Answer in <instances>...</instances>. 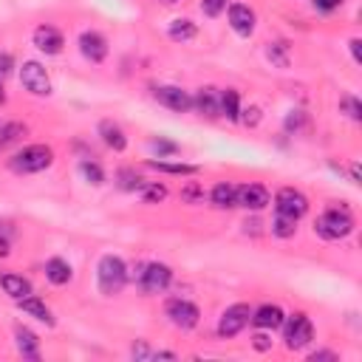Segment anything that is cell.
Instances as JSON below:
<instances>
[{"instance_id":"1","label":"cell","mask_w":362,"mask_h":362,"mask_svg":"<svg viewBox=\"0 0 362 362\" xmlns=\"http://www.w3.org/2000/svg\"><path fill=\"white\" fill-rule=\"evenodd\" d=\"M96 283H99V291L105 297H113L122 291V286L127 283V266L119 255H102L99 257V266H96Z\"/></svg>"},{"instance_id":"2","label":"cell","mask_w":362,"mask_h":362,"mask_svg":"<svg viewBox=\"0 0 362 362\" xmlns=\"http://www.w3.org/2000/svg\"><path fill=\"white\" fill-rule=\"evenodd\" d=\"M314 229L325 240H342V238H348L354 232V215L345 206H331L317 218Z\"/></svg>"},{"instance_id":"3","label":"cell","mask_w":362,"mask_h":362,"mask_svg":"<svg viewBox=\"0 0 362 362\" xmlns=\"http://www.w3.org/2000/svg\"><path fill=\"white\" fill-rule=\"evenodd\" d=\"M11 170L14 173H42L54 164V150L48 144H28L11 156Z\"/></svg>"},{"instance_id":"4","label":"cell","mask_w":362,"mask_h":362,"mask_svg":"<svg viewBox=\"0 0 362 362\" xmlns=\"http://www.w3.org/2000/svg\"><path fill=\"white\" fill-rule=\"evenodd\" d=\"M283 339L288 351H300L314 339V325L303 311H294L291 317H283Z\"/></svg>"},{"instance_id":"5","label":"cell","mask_w":362,"mask_h":362,"mask_svg":"<svg viewBox=\"0 0 362 362\" xmlns=\"http://www.w3.org/2000/svg\"><path fill=\"white\" fill-rule=\"evenodd\" d=\"M20 82L31 96H51V79L48 71L37 59H25L20 68Z\"/></svg>"},{"instance_id":"6","label":"cell","mask_w":362,"mask_h":362,"mask_svg":"<svg viewBox=\"0 0 362 362\" xmlns=\"http://www.w3.org/2000/svg\"><path fill=\"white\" fill-rule=\"evenodd\" d=\"M274 212L300 221V218L308 212V198H305L300 189H294V187H283V189H277V195H274Z\"/></svg>"},{"instance_id":"7","label":"cell","mask_w":362,"mask_h":362,"mask_svg":"<svg viewBox=\"0 0 362 362\" xmlns=\"http://www.w3.org/2000/svg\"><path fill=\"white\" fill-rule=\"evenodd\" d=\"M249 317H252V308H249L246 303L229 305V308L221 314V320H218V337H223V339L238 337V334L249 325Z\"/></svg>"},{"instance_id":"8","label":"cell","mask_w":362,"mask_h":362,"mask_svg":"<svg viewBox=\"0 0 362 362\" xmlns=\"http://www.w3.org/2000/svg\"><path fill=\"white\" fill-rule=\"evenodd\" d=\"M167 317H170V322L175 325V328H181V331H189V328H195L198 325V320H201V311H198V305L195 303H189V300H184V297H173V300H167Z\"/></svg>"},{"instance_id":"9","label":"cell","mask_w":362,"mask_h":362,"mask_svg":"<svg viewBox=\"0 0 362 362\" xmlns=\"http://www.w3.org/2000/svg\"><path fill=\"white\" fill-rule=\"evenodd\" d=\"M173 280V269L167 263H144L139 274V286L144 294H161Z\"/></svg>"},{"instance_id":"10","label":"cell","mask_w":362,"mask_h":362,"mask_svg":"<svg viewBox=\"0 0 362 362\" xmlns=\"http://www.w3.org/2000/svg\"><path fill=\"white\" fill-rule=\"evenodd\" d=\"M235 206H243L249 212H260L269 206V189L263 184H255V181L240 184L235 189Z\"/></svg>"},{"instance_id":"11","label":"cell","mask_w":362,"mask_h":362,"mask_svg":"<svg viewBox=\"0 0 362 362\" xmlns=\"http://www.w3.org/2000/svg\"><path fill=\"white\" fill-rule=\"evenodd\" d=\"M153 96H156L164 107H170V110H175V113H187V110L192 107V96H189L184 88H178V85H161V88L153 90Z\"/></svg>"},{"instance_id":"12","label":"cell","mask_w":362,"mask_h":362,"mask_svg":"<svg viewBox=\"0 0 362 362\" xmlns=\"http://www.w3.org/2000/svg\"><path fill=\"white\" fill-rule=\"evenodd\" d=\"M229 25H232L235 34L249 37L255 31V25H257V17L246 3H229Z\"/></svg>"},{"instance_id":"13","label":"cell","mask_w":362,"mask_h":362,"mask_svg":"<svg viewBox=\"0 0 362 362\" xmlns=\"http://www.w3.org/2000/svg\"><path fill=\"white\" fill-rule=\"evenodd\" d=\"M79 51L88 62H102L107 57V40L99 31H82L79 34Z\"/></svg>"},{"instance_id":"14","label":"cell","mask_w":362,"mask_h":362,"mask_svg":"<svg viewBox=\"0 0 362 362\" xmlns=\"http://www.w3.org/2000/svg\"><path fill=\"white\" fill-rule=\"evenodd\" d=\"M34 45L42 51V54H48V57H54V54H59L62 51V45H65V40H62V34L54 28V25H37L34 28Z\"/></svg>"},{"instance_id":"15","label":"cell","mask_w":362,"mask_h":362,"mask_svg":"<svg viewBox=\"0 0 362 362\" xmlns=\"http://www.w3.org/2000/svg\"><path fill=\"white\" fill-rule=\"evenodd\" d=\"M283 308L280 305H272V303H266V305H260L257 311H252V322H255V328H263V331H269V328H280V322H283Z\"/></svg>"},{"instance_id":"16","label":"cell","mask_w":362,"mask_h":362,"mask_svg":"<svg viewBox=\"0 0 362 362\" xmlns=\"http://www.w3.org/2000/svg\"><path fill=\"white\" fill-rule=\"evenodd\" d=\"M14 345H17V351H20L23 359H31V362L40 359V339H37L34 331H28V328L20 325V328L14 331Z\"/></svg>"},{"instance_id":"17","label":"cell","mask_w":362,"mask_h":362,"mask_svg":"<svg viewBox=\"0 0 362 362\" xmlns=\"http://www.w3.org/2000/svg\"><path fill=\"white\" fill-rule=\"evenodd\" d=\"M218 99H221V93H218L215 88H201V90L195 93V99H192V107H198V113L215 119V116H221Z\"/></svg>"},{"instance_id":"18","label":"cell","mask_w":362,"mask_h":362,"mask_svg":"<svg viewBox=\"0 0 362 362\" xmlns=\"http://www.w3.org/2000/svg\"><path fill=\"white\" fill-rule=\"evenodd\" d=\"M99 136H102V141H105L110 150H116V153H122V150L127 147V136H124V130H122L116 122H110V119L99 122Z\"/></svg>"},{"instance_id":"19","label":"cell","mask_w":362,"mask_h":362,"mask_svg":"<svg viewBox=\"0 0 362 362\" xmlns=\"http://www.w3.org/2000/svg\"><path fill=\"white\" fill-rule=\"evenodd\" d=\"M0 286H3V291H6L11 300H23V297L31 294V283H28L23 274L6 272V274H0Z\"/></svg>"},{"instance_id":"20","label":"cell","mask_w":362,"mask_h":362,"mask_svg":"<svg viewBox=\"0 0 362 362\" xmlns=\"http://www.w3.org/2000/svg\"><path fill=\"white\" fill-rule=\"evenodd\" d=\"M17 305H20V311L23 314H28V317H34V320H40V322H45V325H54V317H51V308L42 303V300H37V297H23V300H17Z\"/></svg>"},{"instance_id":"21","label":"cell","mask_w":362,"mask_h":362,"mask_svg":"<svg viewBox=\"0 0 362 362\" xmlns=\"http://www.w3.org/2000/svg\"><path fill=\"white\" fill-rule=\"evenodd\" d=\"M235 184L232 181H218L215 187H212V192H209V201H212V206H218V209H232L235 206Z\"/></svg>"},{"instance_id":"22","label":"cell","mask_w":362,"mask_h":362,"mask_svg":"<svg viewBox=\"0 0 362 362\" xmlns=\"http://www.w3.org/2000/svg\"><path fill=\"white\" fill-rule=\"evenodd\" d=\"M45 277H48L54 286H65V283H71V277H74L71 263L62 260V257H51V260L45 263Z\"/></svg>"},{"instance_id":"23","label":"cell","mask_w":362,"mask_h":362,"mask_svg":"<svg viewBox=\"0 0 362 362\" xmlns=\"http://www.w3.org/2000/svg\"><path fill=\"white\" fill-rule=\"evenodd\" d=\"M167 34H170V40H173V42H189V40H195L198 25H195L192 20H187V17H178V20H173V23H170Z\"/></svg>"},{"instance_id":"24","label":"cell","mask_w":362,"mask_h":362,"mask_svg":"<svg viewBox=\"0 0 362 362\" xmlns=\"http://www.w3.org/2000/svg\"><path fill=\"white\" fill-rule=\"evenodd\" d=\"M218 107H221V116H226L229 122H238V116H240V96H238V90L235 88L221 90Z\"/></svg>"},{"instance_id":"25","label":"cell","mask_w":362,"mask_h":362,"mask_svg":"<svg viewBox=\"0 0 362 362\" xmlns=\"http://www.w3.org/2000/svg\"><path fill=\"white\" fill-rule=\"evenodd\" d=\"M147 167H153V170H158V173H167V175H195V173H198L195 164H170V161H161V158H158V161L150 158Z\"/></svg>"},{"instance_id":"26","label":"cell","mask_w":362,"mask_h":362,"mask_svg":"<svg viewBox=\"0 0 362 362\" xmlns=\"http://www.w3.org/2000/svg\"><path fill=\"white\" fill-rule=\"evenodd\" d=\"M79 173H82V175H85V181H88V184H93V187L105 184V170H102L96 161H90V158H82V161H79Z\"/></svg>"},{"instance_id":"27","label":"cell","mask_w":362,"mask_h":362,"mask_svg":"<svg viewBox=\"0 0 362 362\" xmlns=\"http://www.w3.org/2000/svg\"><path fill=\"white\" fill-rule=\"evenodd\" d=\"M294 232H297V221H294V218L274 215V221H272V235H277V238H294Z\"/></svg>"},{"instance_id":"28","label":"cell","mask_w":362,"mask_h":362,"mask_svg":"<svg viewBox=\"0 0 362 362\" xmlns=\"http://www.w3.org/2000/svg\"><path fill=\"white\" fill-rule=\"evenodd\" d=\"M20 136H25V124H20V122H8V124H0V147H8V144H14Z\"/></svg>"},{"instance_id":"29","label":"cell","mask_w":362,"mask_h":362,"mask_svg":"<svg viewBox=\"0 0 362 362\" xmlns=\"http://www.w3.org/2000/svg\"><path fill=\"white\" fill-rule=\"evenodd\" d=\"M266 57L272 59V65L277 68H288V45L286 42H274L266 48Z\"/></svg>"},{"instance_id":"30","label":"cell","mask_w":362,"mask_h":362,"mask_svg":"<svg viewBox=\"0 0 362 362\" xmlns=\"http://www.w3.org/2000/svg\"><path fill=\"white\" fill-rule=\"evenodd\" d=\"M116 178H119V187H122V189H127V192H130V189H141V187H144L141 175H136V170H127V167H124V170H119V173H116Z\"/></svg>"},{"instance_id":"31","label":"cell","mask_w":362,"mask_h":362,"mask_svg":"<svg viewBox=\"0 0 362 362\" xmlns=\"http://www.w3.org/2000/svg\"><path fill=\"white\" fill-rule=\"evenodd\" d=\"M181 201L184 204H201L204 201V187L201 184H195V181H187L184 187H181Z\"/></svg>"},{"instance_id":"32","label":"cell","mask_w":362,"mask_h":362,"mask_svg":"<svg viewBox=\"0 0 362 362\" xmlns=\"http://www.w3.org/2000/svg\"><path fill=\"white\" fill-rule=\"evenodd\" d=\"M339 110H342L348 119H354V122L362 119V105H359L356 96H342V99H339Z\"/></svg>"},{"instance_id":"33","label":"cell","mask_w":362,"mask_h":362,"mask_svg":"<svg viewBox=\"0 0 362 362\" xmlns=\"http://www.w3.org/2000/svg\"><path fill=\"white\" fill-rule=\"evenodd\" d=\"M167 198V187L164 184H147L144 192H141V201L144 204H161Z\"/></svg>"},{"instance_id":"34","label":"cell","mask_w":362,"mask_h":362,"mask_svg":"<svg viewBox=\"0 0 362 362\" xmlns=\"http://www.w3.org/2000/svg\"><path fill=\"white\" fill-rule=\"evenodd\" d=\"M150 150H153L158 158H167V156H175V153H178V144H175V141H167V139H153V141H150Z\"/></svg>"},{"instance_id":"35","label":"cell","mask_w":362,"mask_h":362,"mask_svg":"<svg viewBox=\"0 0 362 362\" xmlns=\"http://www.w3.org/2000/svg\"><path fill=\"white\" fill-rule=\"evenodd\" d=\"M226 3H229V0H201V11H204L206 17H218V14L226 8Z\"/></svg>"},{"instance_id":"36","label":"cell","mask_w":362,"mask_h":362,"mask_svg":"<svg viewBox=\"0 0 362 362\" xmlns=\"http://www.w3.org/2000/svg\"><path fill=\"white\" fill-rule=\"evenodd\" d=\"M246 127H255L257 122H260V107L257 105H252V107H246V110H240V116H238Z\"/></svg>"},{"instance_id":"37","label":"cell","mask_w":362,"mask_h":362,"mask_svg":"<svg viewBox=\"0 0 362 362\" xmlns=\"http://www.w3.org/2000/svg\"><path fill=\"white\" fill-rule=\"evenodd\" d=\"M311 3H314L317 11H334V8L342 6V0H311Z\"/></svg>"},{"instance_id":"38","label":"cell","mask_w":362,"mask_h":362,"mask_svg":"<svg viewBox=\"0 0 362 362\" xmlns=\"http://www.w3.org/2000/svg\"><path fill=\"white\" fill-rule=\"evenodd\" d=\"M300 124H303V113L300 110H291L288 119H286V130H297Z\"/></svg>"},{"instance_id":"39","label":"cell","mask_w":362,"mask_h":362,"mask_svg":"<svg viewBox=\"0 0 362 362\" xmlns=\"http://www.w3.org/2000/svg\"><path fill=\"white\" fill-rule=\"evenodd\" d=\"M252 345H255L257 351H269V348H272V339H269L266 334H255V337H252Z\"/></svg>"},{"instance_id":"40","label":"cell","mask_w":362,"mask_h":362,"mask_svg":"<svg viewBox=\"0 0 362 362\" xmlns=\"http://www.w3.org/2000/svg\"><path fill=\"white\" fill-rule=\"evenodd\" d=\"M133 356H136V359H150L153 351H150L144 342H139V345H133Z\"/></svg>"},{"instance_id":"41","label":"cell","mask_w":362,"mask_h":362,"mask_svg":"<svg viewBox=\"0 0 362 362\" xmlns=\"http://www.w3.org/2000/svg\"><path fill=\"white\" fill-rule=\"evenodd\" d=\"M308 359H311V362H317V359H331V362H337L339 356H337L334 351H314V354H311Z\"/></svg>"},{"instance_id":"42","label":"cell","mask_w":362,"mask_h":362,"mask_svg":"<svg viewBox=\"0 0 362 362\" xmlns=\"http://www.w3.org/2000/svg\"><path fill=\"white\" fill-rule=\"evenodd\" d=\"M359 45H362L359 40H351V54H354L356 62H362V48H359Z\"/></svg>"},{"instance_id":"43","label":"cell","mask_w":362,"mask_h":362,"mask_svg":"<svg viewBox=\"0 0 362 362\" xmlns=\"http://www.w3.org/2000/svg\"><path fill=\"white\" fill-rule=\"evenodd\" d=\"M8 71H11V57L0 54V74H8Z\"/></svg>"},{"instance_id":"44","label":"cell","mask_w":362,"mask_h":362,"mask_svg":"<svg viewBox=\"0 0 362 362\" xmlns=\"http://www.w3.org/2000/svg\"><path fill=\"white\" fill-rule=\"evenodd\" d=\"M8 252H11V246H8V240L0 235V257H8Z\"/></svg>"},{"instance_id":"45","label":"cell","mask_w":362,"mask_h":362,"mask_svg":"<svg viewBox=\"0 0 362 362\" xmlns=\"http://www.w3.org/2000/svg\"><path fill=\"white\" fill-rule=\"evenodd\" d=\"M6 102V93H3V82H0V105Z\"/></svg>"},{"instance_id":"46","label":"cell","mask_w":362,"mask_h":362,"mask_svg":"<svg viewBox=\"0 0 362 362\" xmlns=\"http://www.w3.org/2000/svg\"><path fill=\"white\" fill-rule=\"evenodd\" d=\"M161 3H178V0H161Z\"/></svg>"}]
</instances>
